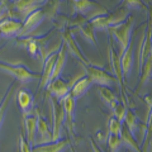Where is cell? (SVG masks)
Returning a JSON list of instances; mask_svg holds the SVG:
<instances>
[{
  "label": "cell",
  "instance_id": "6da1fadb",
  "mask_svg": "<svg viewBox=\"0 0 152 152\" xmlns=\"http://www.w3.org/2000/svg\"><path fill=\"white\" fill-rule=\"evenodd\" d=\"M132 31H133V17L129 15L126 22H123L122 24H118L115 27L109 28L108 32L110 33V36L117 41L118 46H119V52H118V57L123 56V53L127 51L132 42Z\"/></svg>",
  "mask_w": 152,
  "mask_h": 152
},
{
  "label": "cell",
  "instance_id": "7a4b0ae2",
  "mask_svg": "<svg viewBox=\"0 0 152 152\" xmlns=\"http://www.w3.org/2000/svg\"><path fill=\"white\" fill-rule=\"evenodd\" d=\"M128 9L127 8H121L113 14H107V15H102L98 18H94L90 20V24L94 29L98 31H108L109 28L115 27L118 24H122L128 19Z\"/></svg>",
  "mask_w": 152,
  "mask_h": 152
},
{
  "label": "cell",
  "instance_id": "3957f363",
  "mask_svg": "<svg viewBox=\"0 0 152 152\" xmlns=\"http://www.w3.org/2000/svg\"><path fill=\"white\" fill-rule=\"evenodd\" d=\"M84 76H86L85 70L81 71L80 74H77L75 77L71 79L70 81H65V80H62L61 77L56 79V80H52V81L47 85V91H48L52 95V98H55L56 100H61L64 96H66L67 94H70L71 89H72V86H74V84L79 79L84 77Z\"/></svg>",
  "mask_w": 152,
  "mask_h": 152
},
{
  "label": "cell",
  "instance_id": "277c9868",
  "mask_svg": "<svg viewBox=\"0 0 152 152\" xmlns=\"http://www.w3.org/2000/svg\"><path fill=\"white\" fill-rule=\"evenodd\" d=\"M51 110H52V142L62 140V129L65 124V112L62 105L55 98H51Z\"/></svg>",
  "mask_w": 152,
  "mask_h": 152
},
{
  "label": "cell",
  "instance_id": "5b68a950",
  "mask_svg": "<svg viewBox=\"0 0 152 152\" xmlns=\"http://www.w3.org/2000/svg\"><path fill=\"white\" fill-rule=\"evenodd\" d=\"M85 74H86V77L91 81V84L94 83L99 85V88H110L113 84H118L114 76L95 65L85 66Z\"/></svg>",
  "mask_w": 152,
  "mask_h": 152
},
{
  "label": "cell",
  "instance_id": "8992f818",
  "mask_svg": "<svg viewBox=\"0 0 152 152\" xmlns=\"http://www.w3.org/2000/svg\"><path fill=\"white\" fill-rule=\"evenodd\" d=\"M0 71H4L5 74L15 77V80H18V81H20V83H29L37 77H41L39 74L32 72V71H29L27 67H24V66H22V65L15 66V65L0 62Z\"/></svg>",
  "mask_w": 152,
  "mask_h": 152
},
{
  "label": "cell",
  "instance_id": "52a82bcc",
  "mask_svg": "<svg viewBox=\"0 0 152 152\" xmlns=\"http://www.w3.org/2000/svg\"><path fill=\"white\" fill-rule=\"evenodd\" d=\"M43 19H45V13H43L42 9H38V10L29 14V15L26 18V20L23 22L22 29H20V32H19L18 37H20V38L28 37L33 31L36 29V28L39 27V24L43 22Z\"/></svg>",
  "mask_w": 152,
  "mask_h": 152
},
{
  "label": "cell",
  "instance_id": "ba28073f",
  "mask_svg": "<svg viewBox=\"0 0 152 152\" xmlns=\"http://www.w3.org/2000/svg\"><path fill=\"white\" fill-rule=\"evenodd\" d=\"M60 104L64 108L65 112V124L67 128V132L70 136L74 134V112H75V99L71 96V94H67L61 100H58Z\"/></svg>",
  "mask_w": 152,
  "mask_h": 152
},
{
  "label": "cell",
  "instance_id": "9c48e42d",
  "mask_svg": "<svg viewBox=\"0 0 152 152\" xmlns=\"http://www.w3.org/2000/svg\"><path fill=\"white\" fill-rule=\"evenodd\" d=\"M62 43L66 46V50H67L72 56H75L76 58H77L84 66L91 65V62H90V61L86 58V57L83 55V52L80 51V48L77 47V45H76L74 37L71 36V33H70L69 29H66V31L64 32V42H62Z\"/></svg>",
  "mask_w": 152,
  "mask_h": 152
},
{
  "label": "cell",
  "instance_id": "30bf717a",
  "mask_svg": "<svg viewBox=\"0 0 152 152\" xmlns=\"http://www.w3.org/2000/svg\"><path fill=\"white\" fill-rule=\"evenodd\" d=\"M46 4V1L41 0V1H36V0H28V1H24V0H20V1H14L13 7L15 8V10L19 13V15L22 17L23 22L26 20V18L32 14L33 12L38 10L41 7H43Z\"/></svg>",
  "mask_w": 152,
  "mask_h": 152
},
{
  "label": "cell",
  "instance_id": "8fae6325",
  "mask_svg": "<svg viewBox=\"0 0 152 152\" xmlns=\"http://www.w3.org/2000/svg\"><path fill=\"white\" fill-rule=\"evenodd\" d=\"M36 115H37V131L39 133V140L36 141L34 146L50 143V142H52V131L50 129V127L46 123V121L42 118L38 109H36Z\"/></svg>",
  "mask_w": 152,
  "mask_h": 152
},
{
  "label": "cell",
  "instance_id": "7c38bea8",
  "mask_svg": "<svg viewBox=\"0 0 152 152\" xmlns=\"http://www.w3.org/2000/svg\"><path fill=\"white\" fill-rule=\"evenodd\" d=\"M23 23L20 20H15L13 18H7L5 20L0 22V37H13L19 34V32L22 29Z\"/></svg>",
  "mask_w": 152,
  "mask_h": 152
},
{
  "label": "cell",
  "instance_id": "4fadbf2b",
  "mask_svg": "<svg viewBox=\"0 0 152 152\" xmlns=\"http://www.w3.org/2000/svg\"><path fill=\"white\" fill-rule=\"evenodd\" d=\"M57 52H53L52 55H50L47 58L43 61V70L41 74V83H39V89H45L47 88V85L51 81V76H52V71H53L55 64H56V58H57Z\"/></svg>",
  "mask_w": 152,
  "mask_h": 152
},
{
  "label": "cell",
  "instance_id": "5bb4252c",
  "mask_svg": "<svg viewBox=\"0 0 152 152\" xmlns=\"http://www.w3.org/2000/svg\"><path fill=\"white\" fill-rule=\"evenodd\" d=\"M17 103L20 110L23 112V117L29 115L33 105H34V99L31 91H28L26 89H19L17 93Z\"/></svg>",
  "mask_w": 152,
  "mask_h": 152
},
{
  "label": "cell",
  "instance_id": "9a60e30c",
  "mask_svg": "<svg viewBox=\"0 0 152 152\" xmlns=\"http://www.w3.org/2000/svg\"><path fill=\"white\" fill-rule=\"evenodd\" d=\"M23 124L26 129V141L32 148L36 145V132H37V115H24L23 117Z\"/></svg>",
  "mask_w": 152,
  "mask_h": 152
},
{
  "label": "cell",
  "instance_id": "2e32d148",
  "mask_svg": "<svg viewBox=\"0 0 152 152\" xmlns=\"http://www.w3.org/2000/svg\"><path fill=\"white\" fill-rule=\"evenodd\" d=\"M71 145L70 140H60L57 142H50L46 145L34 146L32 148V152H62Z\"/></svg>",
  "mask_w": 152,
  "mask_h": 152
},
{
  "label": "cell",
  "instance_id": "e0dca14e",
  "mask_svg": "<svg viewBox=\"0 0 152 152\" xmlns=\"http://www.w3.org/2000/svg\"><path fill=\"white\" fill-rule=\"evenodd\" d=\"M66 57H67V50H66V46L62 43V45H61V47H60L58 52H57V58H56V64H55L53 71H52L51 81H52V80H56V79L61 77V74H62L64 67L66 65Z\"/></svg>",
  "mask_w": 152,
  "mask_h": 152
},
{
  "label": "cell",
  "instance_id": "ac0fdd59",
  "mask_svg": "<svg viewBox=\"0 0 152 152\" xmlns=\"http://www.w3.org/2000/svg\"><path fill=\"white\" fill-rule=\"evenodd\" d=\"M133 58H134L133 57V42H131L129 47L121 57V70H122V76L124 79H127V76L129 75V71L133 66Z\"/></svg>",
  "mask_w": 152,
  "mask_h": 152
},
{
  "label": "cell",
  "instance_id": "d6986e66",
  "mask_svg": "<svg viewBox=\"0 0 152 152\" xmlns=\"http://www.w3.org/2000/svg\"><path fill=\"white\" fill-rule=\"evenodd\" d=\"M76 26H77V29L81 32V34L84 36V38L90 43H93L94 46H96V39H95L94 36V28L90 24V22L88 19L81 18V20L76 22Z\"/></svg>",
  "mask_w": 152,
  "mask_h": 152
},
{
  "label": "cell",
  "instance_id": "ffe728a7",
  "mask_svg": "<svg viewBox=\"0 0 152 152\" xmlns=\"http://www.w3.org/2000/svg\"><path fill=\"white\" fill-rule=\"evenodd\" d=\"M90 85H91V81H90L86 76L79 79L74 84V86H72V89H71V91H70L71 96H72L75 100L76 99H79V98H81L83 95L90 89Z\"/></svg>",
  "mask_w": 152,
  "mask_h": 152
},
{
  "label": "cell",
  "instance_id": "44dd1931",
  "mask_svg": "<svg viewBox=\"0 0 152 152\" xmlns=\"http://www.w3.org/2000/svg\"><path fill=\"white\" fill-rule=\"evenodd\" d=\"M119 137H121L122 145H124L126 147H128V148H131V150L136 151V152H141V148H140L138 143H137L134 136L128 131V128L126 126H122V131H121V136Z\"/></svg>",
  "mask_w": 152,
  "mask_h": 152
},
{
  "label": "cell",
  "instance_id": "7402d4cb",
  "mask_svg": "<svg viewBox=\"0 0 152 152\" xmlns=\"http://www.w3.org/2000/svg\"><path fill=\"white\" fill-rule=\"evenodd\" d=\"M99 93H100V96L104 100V103L113 110L118 104V98L114 94V91L110 88H99Z\"/></svg>",
  "mask_w": 152,
  "mask_h": 152
},
{
  "label": "cell",
  "instance_id": "603a6c76",
  "mask_svg": "<svg viewBox=\"0 0 152 152\" xmlns=\"http://www.w3.org/2000/svg\"><path fill=\"white\" fill-rule=\"evenodd\" d=\"M13 85H14V84L9 85V88H8V90H7L5 95H4L3 100L0 102V128H1L3 122H4V119H5V113H7V109H8V105H9V102H10V95H12Z\"/></svg>",
  "mask_w": 152,
  "mask_h": 152
},
{
  "label": "cell",
  "instance_id": "cb8c5ba5",
  "mask_svg": "<svg viewBox=\"0 0 152 152\" xmlns=\"http://www.w3.org/2000/svg\"><path fill=\"white\" fill-rule=\"evenodd\" d=\"M123 123H126V127L128 128V131H129L133 136L136 134L137 132V128H138V126H137V121H136V115L133 114L132 110H129V109H127V115H126V119Z\"/></svg>",
  "mask_w": 152,
  "mask_h": 152
},
{
  "label": "cell",
  "instance_id": "d4e9b609",
  "mask_svg": "<svg viewBox=\"0 0 152 152\" xmlns=\"http://www.w3.org/2000/svg\"><path fill=\"white\" fill-rule=\"evenodd\" d=\"M127 107L124 104H117V107L113 109V118H115L118 122H121L123 124V122L126 119V115H127Z\"/></svg>",
  "mask_w": 152,
  "mask_h": 152
},
{
  "label": "cell",
  "instance_id": "484cf974",
  "mask_svg": "<svg viewBox=\"0 0 152 152\" xmlns=\"http://www.w3.org/2000/svg\"><path fill=\"white\" fill-rule=\"evenodd\" d=\"M108 146L110 148V152H118L122 147L121 137L115 134H109L108 133Z\"/></svg>",
  "mask_w": 152,
  "mask_h": 152
},
{
  "label": "cell",
  "instance_id": "4316f807",
  "mask_svg": "<svg viewBox=\"0 0 152 152\" xmlns=\"http://www.w3.org/2000/svg\"><path fill=\"white\" fill-rule=\"evenodd\" d=\"M122 123L118 122L115 118H110L109 119V128H108V133L109 134H115V136H121V131H122Z\"/></svg>",
  "mask_w": 152,
  "mask_h": 152
},
{
  "label": "cell",
  "instance_id": "83f0119b",
  "mask_svg": "<svg viewBox=\"0 0 152 152\" xmlns=\"http://www.w3.org/2000/svg\"><path fill=\"white\" fill-rule=\"evenodd\" d=\"M18 151L19 152H32V147L28 145V142L26 141V137H23V134L19 136V140H18Z\"/></svg>",
  "mask_w": 152,
  "mask_h": 152
},
{
  "label": "cell",
  "instance_id": "f1b7e54d",
  "mask_svg": "<svg viewBox=\"0 0 152 152\" xmlns=\"http://www.w3.org/2000/svg\"><path fill=\"white\" fill-rule=\"evenodd\" d=\"M8 17H12L10 12H9V9H8V5L4 1H0V22L5 20Z\"/></svg>",
  "mask_w": 152,
  "mask_h": 152
},
{
  "label": "cell",
  "instance_id": "f546056e",
  "mask_svg": "<svg viewBox=\"0 0 152 152\" xmlns=\"http://www.w3.org/2000/svg\"><path fill=\"white\" fill-rule=\"evenodd\" d=\"M90 142H91V148H93V152H103L99 147L96 146V143L94 142V140L93 138H90Z\"/></svg>",
  "mask_w": 152,
  "mask_h": 152
},
{
  "label": "cell",
  "instance_id": "4dcf8cb0",
  "mask_svg": "<svg viewBox=\"0 0 152 152\" xmlns=\"http://www.w3.org/2000/svg\"><path fill=\"white\" fill-rule=\"evenodd\" d=\"M71 152H75V151H74V148H71Z\"/></svg>",
  "mask_w": 152,
  "mask_h": 152
}]
</instances>
